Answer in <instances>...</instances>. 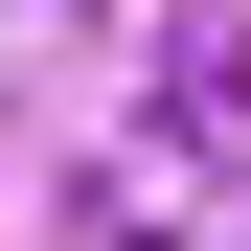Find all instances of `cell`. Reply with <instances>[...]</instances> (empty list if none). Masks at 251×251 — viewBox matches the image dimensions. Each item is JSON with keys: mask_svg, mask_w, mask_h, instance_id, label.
Listing matches in <instances>:
<instances>
[{"mask_svg": "<svg viewBox=\"0 0 251 251\" xmlns=\"http://www.w3.org/2000/svg\"><path fill=\"white\" fill-rule=\"evenodd\" d=\"M160 114H183V137H205V160H228V137H251V46H228V23H183V46H160Z\"/></svg>", "mask_w": 251, "mask_h": 251, "instance_id": "cell-1", "label": "cell"}]
</instances>
